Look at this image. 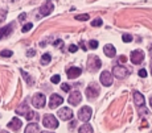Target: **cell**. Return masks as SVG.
I'll use <instances>...</instances> for the list:
<instances>
[{
  "label": "cell",
  "mask_w": 152,
  "mask_h": 133,
  "mask_svg": "<svg viewBox=\"0 0 152 133\" xmlns=\"http://www.w3.org/2000/svg\"><path fill=\"white\" fill-rule=\"evenodd\" d=\"M25 117H27V120H32L33 117H36V113L34 112H32V111H29L27 115H25Z\"/></svg>",
  "instance_id": "cell-28"
},
{
  "label": "cell",
  "mask_w": 152,
  "mask_h": 133,
  "mask_svg": "<svg viewBox=\"0 0 152 133\" xmlns=\"http://www.w3.org/2000/svg\"><path fill=\"white\" fill-rule=\"evenodd\" d=\"M61 88H62L65 92L70 91V86H69V85H66V83H64V85H61Z\"/></svg>",
  "instance_id": "cell-33"
},
{
  "label": "cell",
  "mask_w": 152,
  "mask_h": 133,
  "mask_svg": "<svg viewBox=\"0 0 152 133\" xmlns=\"http://www.w3.org/2000/svg\"><path fill=\"white\" fill-rule=\"evenodd\" d=\"M12 50H3L1 53H0V56L1 57H12Z\"/></svg>",
  "instance_id": "cell-25"
},
{
  "label": "cell",
  "mask_w": 152,
  "mask_h": 133,
  "mask_svg": "<svg viewBox=\"0 0 152 133\" xmlns=\"http://www.w3.org/2000/svg\"><path fill=\"white\" fill-rule=\"evenodd\" d=\"M58 117L61 120H70L73 117V111L70 108H61L58 111Z\"/></svg>",
  "instance_id": "cell-12"
},
{
  "label": "cell",
  "mask_w": 152,
  "mask_h": 133,
  "mask_svg": "<svg viewBox=\"0 0 152 133\" xmlns=\"http://www.w3.org/2000/svg\"><path fill=\"white\" fill-rule=\"evenodd\" d=\"M50 58H52V57H50V54H48V53H46V54H44V56H42V58H41V63H42V65H48V63L50 62Z\"/></svg>",
  "instance_id": "cell-21"
},
{
  "label": "cell",
  "mask_w": 152,
  "mask_h": 133,
  "mask_svg": "<svg viewBox=\"0 0 152 133\" xmlns=\"http://www.w3.org/2000/svg\"><path fill=\"white\" fill-rule=\"evenodd\" d=\"M151 73H152V59H151Z\"/></svg>",
  "instance_id": "cell-40"
},
{
  "label": "cell",
  "mask_w": 152,
  "mask_h": 133,
  "mask_svg": "<svg viewBox=\"0 0 152 133\" xmlns=\"http://www.w3.org/2000/svg\"><path fill=\"white\" fill-rule=\"evenodd\" d=\"M77 45H70L69 46V51H70V53H75V51H77Z\"/></svg>",
  "instance_id": "cell-32"
},
{
  "label": "cell",
  "mask_w": 152,
  "mask_h": 133,
  "mask_svg": "<svg viewBox=\"0 0 152 133\" xmlns=\"http://www.w3.org/2000/svg\"><path fill=\"white\" fill-rule=\"evenodd\" d=\"M53 46L54 48H62V41H61V40H56L53 42Z\"/></svg>",
  "instance_id": "cell-30"
},
{
  "label": "cell",
  "mask_w": 152,
  "mask_h": 133,
  "mask_svg": "<svg viewBox=\"0 0 152 133\" xmlns=\"http://www.w3.org/2000/svg\"><path fill=\"white\" fill-rule=\"evenodd\" d=\"M151 108H152V98H151Z\"/></svg>",
  "instance_id": "cell-41"
},
{
  "label": "cell",
  "mask_w": 152,
  "mask_h": 133,
  "mask_svg": "<svg viewBox=\"0 0 152 133\" xmlns=\"http://www.w3.org/2000/svg\"><path fill=\"white\" fill-rule=\"evenodd\" d=\"M4 133H7V132H4Z\"/></svg>",
  "instance_id": "cell-43"
},
{
  "label": "cell",
  "mask_w": 152,
  "mask_h": 133,
  "mask_svg": "<svg viewBox=\"0 0 152 133\" xmlns=\"http://www.w3.org/2000/svg\"><path fill=\"white\" fill-rule=\"evenodd\" d=\"M42 133H52V132H42Z\"/></svg>",
  "instance_id": "cell-42"
},
{
  "label": "cell",
  "mask_w": 152,
  "mask_h": 133,
  "mask_svg": "<svg viewBox=\"0 0 152 133\" xmlns=\"http://www.w3.org/2000/svg\"><path fill=\"white\" fill-rule=\"evenodd\" d=\"M113 74H114V77H116L118 79H124V78L130 74V71H128V69L123 67V66H115V67L113 69Z\"/></svg>",
  "instance_id": "cell-5"
},
{
  "label": "cell",
  "mask_w": 152,
  "mask_h": 133,
  "mask_svg": "<svg viewBox=\"0 0 152 133\" xmlns=\"http://www.w3.org/2000/svg\"><path fill=\"white\" fill-rule=\"evenodd\" d=\"M64 102V99H62V96H60V95H57V94H53L50 96V102H49V107H50L52 109L56 108V107H58V106H61Z\"/></svg>",
  "instance_id": "cell-11"
},
{
  "label": "cell",
  "mask_w": 152,
  "mask_h": 133,
  "mask_svg": "<svg viewBox=\"0 0 152 133\" xmlns=\"http://www.w3.org/2000/svg\"><path fill=\"white\" fill-rule=\"evenodd\" d=\"M139 77H142V78H145V77H147V71H145L144 69H142V70L139 71Z\"/></svg>",
  "instance_id": "cell-34"
},
{
  "label": "cell",
  "mask_w": 152,
  "mask_h": 133,
  "mask_svg": "<svg viewBox=\"0 0 152 133\" xmlns=\"http://www.w3.org/2000/svg\"><path fill=\"white\" fill-rule=\"evenodd\" d=\"M32 28H33V25H32V22H28V24H25L24 27H23V33H27V32H29L32 29Z\"/></svg>",
  "instance_id": "cell-23"
},
{
  "label": "cell",
  "mask_w": 152,
  "mask_h": 133,
  "mask_svg": "<svg viewBox=\"0 0 152 133\" xmlns=\"http://www.w3.org/2000/svg\"><path fill=\"white\" fill-rule=\"evenodd\" d=\"M13 22L12 24H10V25H7L5 28H3L1 30H0V40L1 38H5V37H8L11 34V32H12V29H13Z\"/></svg>",
  "instance_id": "cell-15"
},
{
  "label": "cell",
  "mask_w": 152,
  "mask_h": 133,
  "mask_svg": "<svg viewBox=\"0 0 152 133\" xmlns=\"http://www.w3.org/2000/svg\"><path fill=\"white\" fill-rule=\"evenodd\" d=\"M21 74H23V77H25V78H27V83H28L29 86H31V85H32V78L29 77V75H28L27 73H24V71H21Z\"/></svg>",
  "instance_id": "cell-29"
},
{
  "label": "cell",
  "mask_w": 152,
  "mask_h": 133,
  "mask_svg": "<svg viewBox=\"0 0 152 133\" xmlns=\"http://www.w3.org/2000/svg\"><path fill=\"white\" fill-rule=\"evenodd\" d=\"M25 133H40L39 131V125L36 123H31L28 124V126L25 128Z\"/></svg>",
  "instance_id": "cell-18"
},
{
  "label": "cell",
  "mask_w": 152,
  "mask_h": 133,
  "mask_svg": "<svg viewBox=\"0 0 152 133\" xmlns=\"http://www.w3.org/2000/svg\"><path fill=\"white\" fill-rule=\"evenodd\" d=\"M28 112H29V108H28L27 103L20 104V107H17V109H16V113L17 115H27Z\"/></svg>",
  "instance_id": "cell-19"
},
{
  "label": "cell",
  "mask_w": 152,
  "mask_h": 133,
  "mask_svg": "<svg viewBox=\"0 0 152 133\" xmlns=\"http://www.w3.org/2000/svg\"><path fill=\"white\" fill-rule=\"evenodd\" d=\"M60 79H61V77L60 75H54V77H52V83H60Z\"/></svg>",
  "instance_id": "cell-31"
},
{
  "label": "cell",
  "mask_w": 152,
  "mask_h": 133,
  "mask_svg": "<svg viewBox=\"0 0 152 133\" xmlns=\"http://www.w3.org/2000/svg\"><path fill=\"white\" fill-rule=\"evenodd\" d=\"M42 124L45 128H49V129L58 128V121L53 115H45V116L42 117Z\"/></svg>",
  "instance_id": "cell-1"
},
{
  "label": "cell",
  "mask_w": 152,
  "mask_h": 133,
  "mask_svg": "<svg viewBox=\"0 0 152 133\" xmlns=\"http://www.w3.org/2000/svg\"><path fill=\"white\" fill-rule=\"evenodd\" d=\"M101 66H102V62H101V59H99V57L93 56L89 58V61H87V69H89L90 71L98 70Z\"/></svg>",
  "instance_id": "cell-3"
},
{
  "label": "cell",
  "mask_w": 152,
  "mask_h": 133,
  "mask_svg": "<svg viewBox=\"0 0 152 133\" xmlns=\"http://www.w3.org/2000/svg\"><path fill=\"white\" fill-rule=\"evenodd\" d=\"M89 45H90V48H91V49H97L98 48V41H95V40H91V41L89 42Z\"/></svg>",
  "instance_id": "cell-27"
},
{
  "label": "cell",
  "mask_w": 152,
  "mask_h": 133,
  "mask_svg": "<svg viewBox=\"0 0 152 133\" xmlns=\"http://www.w3.org/2000/svg\"><path fill=\"white\" fill-rule=\"evenodd\" d=\"M103 51H104V54H106L107 57H110V58H113V57H115V54H116L115 48H114V46L111 45V44H109V45H106V46H104Z\"/></svg>",
  "instance_id": "cell-17"
},
{
  "label": "cell",
  "mask_w": 152,
  "mask_h": 133,
  "mask_svg": "<svg viewBox=\"0 0 152 133\" xmlns=\"http://www.w3.org/2000/svg\"><path fill=\"white\" fill-rule=\"evenodd\" d=\"M143 59H144V53L142 50H134L131 53V62L134 65H140L143 62Z\"/></svg>",
  "instance_id": "cell-7"
},
{
  "label": "cell",
  "mask_w": 152,
  "mask_h": 133,
  "mask_svg": "<svg viewBox=\"0 0 152 133\" xmlns=\"http://www.w3.org/2000/svg\"><path fill=\"white\" fill-rule=\"evenodd\" d=\"M99 86L97 85V83H91L90 86H87V90H86V96L90 98V99H94V98L98 96L99 94Z\"/></svg>",
  "instance_id": "cell-6"
},
{
  "label": "cell",
  "mask_w": 152,
  "mask_h": 133,
  "mask_svg": "<svg viewBox=\"0 0 152 133\" xmlns=\"http://www.w3.org/2000/svg\"><path fill=\"white\" fill-rule=\"evenodd\" d=\"M46 98L44 94H34L33 98H32V104H33L36 108H42L45 106Z\"/></svg>",
  "instance_id": "cell-4"
},
{
  "label": "cell",
  "mask_w": 152,
  "mask_h": 133,
  "mask_svg": "<svg viewBox=\"0 0 152 133\" xmlns=\"http://www.w3.org/2000/svg\"><path fill=\"white\" fill-rule=\"evenodd\" d=\"M99 80H101V83L103 86L109 87V86L113 85V75H111L109 71H103V73L101 74V78H99Z\"/></svg>",
  "instance_id": "cell-9"
},
{
  "label": "cell",
  "mask_w": 152,
  "mask_h": 133,
  "mask_svg": "<svg viewBox=\"0 0 152 133\" xmlns=\"http://www.w3.org/2000/svg\"><path fill=\"white\" fill-rule=\"evenodd\" d=\"M134 102L138 107H143L144 106V96L140 92H134Z\"/></svg>",
  "instance_id": "cell-16"
},
{
  "label": "cell",
  "mask_w": 152,
  "mask_h": 133,
  "mask_svg": "<svg viewBox=\"0 0 152 133\" xmlns=\"http://www.w3.org/2000/svg\"><path fill=\"white\" fill-rule=\"evenodd\" d=\"M8 128L10 129H13V131H19L21 128V120L17 117H13L12 120L8 123Z\"/></svg>",
  "instance_id": "cell-14"
},
{
  "label": "cell",
  "mask_w": 152,
  "mask_h": 133,
  "mask_svg": "<svg viewBox=\"0 0 152 133\" xmlns=\"http://www.w3.org/2000/svg\"><path fill=\"white\" fill-rule=\"evenodd\" d=\"M150 53L152 54V45H151V48H150Z\"/></svg>",
  "instance_id": "cell-39"
},
{
  "label": "cell",
  "mask_w": 152,
  "mask_h": 133,
  "mask_svg": "<svg viewBox=\"0 0 152 133\" xmlns=\"http://www.w3.org/2000/svg\"><path fill=\"white\" fill-rule=\"evenodd\" d=\"M82 100V96H81V92L80 91H73L69 96V100L68 102L72 104V106H78Z\"/></svg>",
  "instance_id": "cell-10"
},
{
  "label": "cell",
  "mask_w": 152,
  "mask_h": 133,
  "mask_svg": "<svg viewBox=\"0 0 152 133\" xmlns=\"http://www.w3.org/2000/svg\"><path fill=\"white\" fill-rule=\"evenodd\" d=\"M25 19H27V15H25V13H21V15H20V21H24Z\"/></svg>",
  "instance_id": "cell-36"
},
{
  "label": "cell",
  "mask_w": 152,
  "mask_h": 133,
  "mask_svg": "<svg viewBox=\"0 0 152 133\" xmlns=\"http://www.w3.org/2000/svg\"><path fill=\"white\" fill-rule=\"evenodd\" d=\"M122 40H123V42H131L132 41V37L130 34H123V38Z\"/></svg>",
  "instance_id": "cell-26"
},
{
  "label": "cell",
  "mask_w": 152,
  "mask_h": 133,
  "mask_svg": "<svg viewBox=\"0 0 152 133\" xmlns=\"http://www.w3.org/2000/svg\"><path fill=\"white\" fill-rule=\"evenodd\" d=\"M34 54H36V51H34L33 49H31V50L27 51V56H28V57H32V56H34Z\"/></svg>",
  "instance_id": "cell-35"
},
{
  "label": "cell",
  "mask_w": 152,
  "mask_h": 133,
  "mask_svg": "<svg viewBox=\"0 0 152 133\" xmlns=\"http://www.w3.org/2000/svg\"><path fill=\"white\" fill-rule=\"evenodd\" d=\"M53 9H54V4L52 1H46V3H44L42 4V7L40 8V15L41 16H48V15H50L52 12H53Z\"/></svg>",
  "instance_id": "cell-8"
},
{
  "label": "cell",
  "mask_w": 152,
  "mask_h": 133,
  "mask_svg": "<svg viewBox=\"0 0 152 133\" xmlns=\"http://www.w3.org/2000/svg\"><path fill=\"white\" fill-rule=\"evenodd\" d=\"M142 123H143V124H142V126H143V128H145V126H147V121H145V120H143Z\"/></svg>",
  "instance_id": "cell-38"
},
{
  "label": "cell",
  "mask_w": 152,
  "mask_h": 133,
  "mask_svg": "<svg viewBox=\"0 0 152 133\" xmlns=\"http://www.w3.org/2000/svg\"><path fill=\"white\" fill-rule=\"evenodd\" d=\"M75 19H77L78 21H87V20L90 19V16L89 15H78V16H75Z\"/></svg>",
  "instance_id": "cell-22"
},
{
  "label": "cell",
  "mask_w": 152,
  "mask_h": 133,
  "mask_svg": "<svg viewBox=\"0 0 152 133\" xmlns=\"http://www.w3.org/2000/svg\"><path fill=\"white\" fill-rule=\"evenodd\" d=\"M119 59H121V62H126V61H127V58H126V56H121V57H119Z\"/></svg>",
  "instance_id": "cell-37"
},
{
  "label": "cell",
  "mask_w": 152,
  "mask_h": 133,
  "mask_svg": "<svg viewBox=\"0 0 152 133\" xmlns=\"http://www.w3.org/2000/svg\"><path fill=\"white\" fill-rule=\"evenodd\" d=\"M81 73H82V70H81L80 67H70L68 71H66V74H68V78L69 79H74V78L80 77Z\"/></svg>",
  "instance_id": "cell-13"
},
{
  "label": "cell",
  "mask_w": 152,
  "mask_h": 133,
  "mask_svg": "<svg viewBox=\"0 0 152 133\" xmlns=\"http://www.w3.org/2000/svg\"><path fill=\"white\" fill-rule=\"evenodd\" d=\"M91 108L90 107H82V108L80 109V112H78V119H80L81 121H85V123H87V121L91 119Z\"/></svg>",
  "instance_id": "cell-2"
},
{
  "label": "cell",
  "mask_w": 152,
  "mask_h": 133,
  "mask_svg": "<svg viewBox=\"0 0 152 133\" xmlns=\"http://www.w3.org/2000/svg\"><path fill=\"white\" fill-rule=\"evenodd\" d=\"M78 133H94V132H93V128L90 124H83V125L78 129Z\"/></svg>",
  "instance_id": "cell-20"
},
{
  "label": "cell",
  "mask_w": 152,
  "mask_h": 133,
  "mask_svg": "<svg viewBox=\"0 0 152 133\" xmlns=\"http://www.w3.org/2000/svg\"><path fill=\"white\" fill-rule=\"evenodd\" d=\"M102 24H103V21H102L101 19H95L94 21H91V25H93V27H101Z\"/></svg>",
  "instance_id": "cell-24"
}]
</instances>
